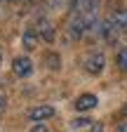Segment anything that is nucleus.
I'll return each mask as SVG.
<instances>
[{
	"instance_id": "nucleus-9",
	"label": "nucleus",
	"mask_w": 127,
	"mask_h": 132,
	"mask_svg": "<svg viewBox=\"0 0 127 132\" xmlns=\"http://www.w3.org/2000/svg\"><path fill=\"white\" fill-rule=\"evenodd\" d=\"M45 64H47V69L50 71H59V64H61V57L57 54V52H50L45 57Z\"/></svg>"
},
{
	"instance_id": "nucleus-5",
	"label": "nucleus",
	"mask_w": 127,
	"mask_h": 132,
	"mask_svg": "<svg viewBox=\"0 0 127 132\" xmlns=\"http://www.w3.org/2000/svg\"><path fill=\"white\" fill-rule=\"evenodd\" d=\"M12 71H14V76H19V78H28L31 73H33V61H31L28 57H14Z\"/></svg>"
},
{
	"instance_id": "nucleus-14",
	"label": "nucleus",
	"mask_w": 127,
	"mask_h": 132,
	"mask_svg": "<svg viewBox=\"0 0 127 132\" xmlns=\"http://www.w3.org/2000/svg\"><path fill=\"white\" fill-rule=\"evenodd\" d=\"M89 132H104V123H94L89 127Z\"/></svg>"
},
{
	"instance_id": "nucleus-4",
	"label": "nucleus",
	"mask_w": 127,
	"mask_h": 132,
	"mask_svg": "<svg viewBox=\"0 0 127 132\" xmlns=\"http://www.w3.org/2000/svg\"><path fill=\"white\" fill-rule=\"evenodd\" d=\"M52 116H57V109L50 106V104H40V106H33L28 111V118L33 120V123H42L47 118H52Z\"/></svg>"
},
{
	"instance_id": "nucleus-17",
	"label": "nucleus",
	"mask_w": 127,
	"mask_h": 132,
	"mask_svg": "<svg viewBox=\"0 0 127 132\" xmlns=\"http://www.w3.org/2000/svg\"><path fill=\"white\" fill-rule=\"evenodd\" d=\"M122 116H125V118H127V104L122 106Z\"/></svg>"
},
{
	"instance_id": "nucleus-18",
	"label": "nucleus",
	"mask_w": 127,
	"mask_h": 132,
	"mask_svg": "<svg viewBox=\"0 0 127 132\" xmlns=\"http://www.w3.org/2000/svg\"><path fill=\"white\" fill-rule=\"evenodd\" d=\"M0 64H3V50H0Z\"/></svg>"
},
{
	"instance_id": "nucleus-15",
	"label": "nucleus",
	"mask_w": 127,
	"mask_h": 132,
	"mask_svg": "<svg viewBox=\"0 0 127 132\" xmlns=\"http://www.w3.org/2000/svg\"><path fill=\"white\" fill-rule=\"evenodd\" d=\"M115 132H127V120H122V123H118V127H115Z\"/></svg>"
},
{
	"instance_id": "nucleus-16",
	"label": "nucleus",
	"mask_w": 127,
	"mask_h": 132,
	"mask_svg": "<svg viewBox=\"0 0 127 132\" xmlns=\"http://www.w3.org/2000/svg\"><path fill=\"white\" fill-rule=\"evenodd\" d=\"M5 106H7V99H5L3 94H0V111H5Z\"/></svg>"
},
{
	"instance_id": "nucleus-10",
	"label": "nucleus",
	"mask_w": 127,
	"mask_h": 132,
	"mask_svg": "<svg viewBox=\"0 0 127 132\" xmlns=\"http://www.w3.org/2000/svg\"><path fill=\"white\" fill-rule=\"evenodd\" d=\"M118 66H120L122 73H127V47H122L118 52Z\"/></svg>"
},
{
	"instance_id": "nucleus-7",
	"label": "nucleus",
	"mask_w": 127,
	"mask_h": 132,
	"mask_svg": "<svg viewBox=\"0 0 127 132\" xmlns=\"http://www.w3.org/2000/svg\"><path fill=\"white\" fill-rule=\"evenodd\" d=\"M97 104H99L97 94H89V92H85V94H80V97H75V102H73V109L85 113V111H92V109H97Z\"/></svg>"
},
{
	"instance_id": "nucleus-1",
	"label": "nucleus",
	"mask_w": 127,
	"mask_h": 132,
	"mask_svg": "<svg viewBox=\"0 0 127 132\" xmlns=\"http://www.w3.org/2000/svg\"><path fill=\"white\" fill-rule=\"evenodd\" d=\"M83 66H85V71L89 76L104 73V69H106V57H104V52H101V50H92V52H87L85 59H83Z\"/></svg>"
},
{
	"instance_id": "nucleus-8",
	"label": "nucleus",
	"mask_w": 127,
	"mask_h": 132,
	"mask_svg": "<svg viewBox=\"0 0 127 132\" xmlns=\"http://www.w3.org/2000/svg\"><path fill=\"white\" fill-rule=\"evenodd\" d=\"M111 16H113V21H115L118 31L127 33V10H118L115 14H111Z\"/></svg>"
},
{
	"instance_id": "nucleus-12",
	"label": "nucleus",
	"mask_w": 127,
	"mask_h": 132,
	"mask_svg": "<svg viewBox=\"0 0 127 132\" xmlns=\"http://www.w3.org/2000/svg\"><path fill=\"white\" fill-rule=\"evenodd\" d=\"M89 123H92L89 118H73V120H71V127H73V130H80V127H87Z\"/></svg>"
},
{
	"instance_id": "nucleus-11",
	"label": "nucleus",
	"mask_w": 127,
	"mask_h": 132,
	"mask_svg": "<svg viewBox=\"0 0 127 132\" xmlns=\"http://www.w3.org/2000/svg\"><path fill=\"white\" fill-rule=\"evenodd\" d=\"M73 3H75V0H50V7H57V10H61V7H73Z\"/></svg>"
},
{
	"instance_id": "nucleus-3",
	"label": "nucleus",
	"mask_w": 127,
	"mask_h": 132,
	"mask_svg": "<svg viewBox=\"0 0 127 132\" xmlns=\"http://www.w3.org/2000/svg\"><path fill=\"white\" fill-rule=\"evenodd\" d=\"M99 36L106 40V43H115L118 40V26H115V21H113V16H106V19L99 24Z\"/></svg>"
},
{
	"instance_id": "nucleus-2",
	"label": "nucleus",
	"mask_w": 127,
	"mask_h": 132,
	"mask_svg": "<svg viewBox=\"0 0 127 132\" xmlns=\"http://www.w3.org/2000/svg\"><path fill=\"white\" fill-rule=\"evenodd\" d=\"M40 40L42 38H40V33H38V26H26L24 28V33H21V45H24L26 52H33Z\"/></svg>"
},
{
	"instance_id": "nucleus-13",
	"label": "nucleus",
	"mask_w": 127,
	"mask_h": 132,
	"mask_svg": "<svg viewBox=\"0 0 127 132\" xmlns=\"http://www.w3.org/2000/svg\"><path fill=\"white\" fill-rule=\"evenodd\" d=\"M31 132H50V130H47V127H45L42 123H35L33 127H31Z\"/></svg>"
},
{
	"instance_id": "nucleus-6",
	"label": "nucleus",
	"mask_w": 127,
	"mask_h": 132,
	"mask_svg": "<svg viewBox=\"0 0 127 132\" xmlns=\"http://www.w3.org/2000/svg\"><path fill=\"white\" fill-rule=\"evenodd\" d=\"M38 33H40V38L45 40V43H54L57 40V31H54V24L47 19V16H40L38 19Z\"/></svg>"
}]
</instances>
